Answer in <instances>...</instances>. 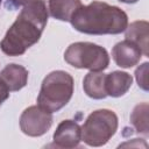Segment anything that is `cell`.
Returning <instances> with one entry per match:
<instances>
[{
    "label": "cell",
    "mask_w": 149,
    "mask_h": 149,
    "mask_svg": "<svg viewBox=\"0 0 149 149\" xmlns=\"http://www.w3.org/2000/svg\"><path fill=\"white\" fill-rule=\"evenodd\" d=\"M118 116L111 109L92 112L81 127V141L90 147L106 144L118 130Z\"/></svg>",
    "instance_id": "277c9868"
},
{
    "label": "cell",
    "mask_w": 149,
    "mask_h": 149,
    "mask_svg": "<svg viewBox=\"0 0 149 149\" xmlns=\"http://www.w3.org/2000/svg\"><path fill=\"white\" fill-rule=\"evenodd\" d=\"M119 1L125 2V3H135V2H137L139 0H119Z\"/></svg>",
    "instance_id": "ac0fdd59"
},
{
    "label": "cell",
    "mask_w": 149,
    "mask_h": 149,
    "mask_svg": "<svg viewBox=\"0 0 149 149\" xmlns=\"http://www.w3.org/2000/svg\"><path fill=\"white\" fill-rule=\"evenodd\" d=\"M52 139L57 148H76L81 141V127L73 120H63L57 126Z\"/></svg>",
    "instance_id": "52a82bcc"
},
{
    "label": "cell",
    "mask_w": 149,
    "mask_h": 149,
    "mask_svg": "<svg viewBox=\"0 0 149 149\" xmlns=\"http://www.w3.org/2000/svg\"><path fill=\"white\" fill-rule=\"evenodd\" d=\"M1 1H2V0H0V5H1Z\"/></svg>",
    "instance_id": "d6986e66"
},
{
    "label": "cell",
    "mask_w": 149,
    "mask_h": 149,
    "mask_svg": "<svg viewBox=\"0 0 149 149\" xmlns=\"http://www.w3.org/2000/svg\"><path fill=\"white\" fill-rule=\"evenodd\" d=\"M72 94V76L65 71L56 70L44 77L37 95V105L50 113H55L70 101Z\"/></svg>",
    "instance_id": "3957f363"
},
{
    "label": "cell",
    "mask_w": 149,
    "mask_h": 149,
    "mask_svg": "<svg viewBox=\"0 0 149 149\" xmlns=\"http://www.w3.org/2000/svg\"><path fill=\"white\" fill-rule=\"evenodd\" d=\"M9 97V90L7 88V86L5 85V83L0 79V106L2 105V102L5 100H7Z\"/></svg>",
    "instance_id": "2e32d148"
},
{
    "label": "cell",
    "mask_w": 149,
    "mask_h": 149,
    "mask_svg": "<svg viewBox=\"0 0 149 149\" xmlns=\"http://www.w3.org/2000/svg\"><path fill=\"white\" fill-rule=\"evenodd\" d=\"M133 84V77L123 71H113L106 74L105 88L107 95L112 98L122 97L128 92Z\"/></svg>",
    "instance_id": "30bf717a"
},
{
    "label": "cell",
    "mask_w": 149,
    "mask_h": 149,
    "mask_svg": "<svg viewBox=\"0 0 149 149\" xmlns=\"http://www.w3.org/2000/svg\"><path fill=\"white\" fill-rule=\"evenodd\" d=\"M28 70L19 64H8L0 72V79L5 83L9 92L20 91L27 85L28 81Z\"/></svg>",
    "instance_id": "9c48e42d"
},
{
    "label": "cell",
    "mask_w": 149,
    "mask_h": 149,
    "mask_svg": "<svg viewBox=\"0 0 149 149\" xmlns=\"http://www.w3.org/2000/svg\"><path fill=\"white\" fill-rule=\"evenodd\" d=\"M130 123L135 128L137 133H141L143 135L149 134V127H148V102L139 104L134 107L132 114H130Z\"/></svg>",
    "instance_id": "5bb4252c"
},
{
    "label": "cell",
    "mask_w": 149,
    "mask_h": 149,
    "mask_svg": "<svg viewBox=\"0 0 149 149\" xmlns=\"http://www.w3.org/2000/svg\"><path fill=\"white\" fill-rule=\"evenodd\" d=\"M30 1L31 0H8L7 6H9V8H17V7H23Z\"/></svg>",
    "instance_id": "e0dca14e"
},
{
    "label": "cell",
    "mask_w": 149,
    "mask_h": 149,
    "mask_svg": "<svg viewBox=\"0 0 149 149\" xmlns=\"http://www.w3.org/2000/svg\"><path fill=\"white\" fill-rule=\"evenodd\" d=\"M148 65H149L148 62H144L135 70L136 81L139 86L144 91H148Z\"/></svg>",
    "instance_id": "9a60e30c"
},
{
    "label": "cell",
    "mask_w": 149,
    "mask_h": 149,
    "mask_svg": "<svg viewBox=\"0 0 149 149\" xmlns=\"http://www.w3.org/2000/svg\"><path fill=\"white\" fill-rule=\"evenodd\" d=\"M112 57L115 64L123 69H129L135 66L141 57V49L129 40H123L116 43L112 49Z\"/></svg>",
    "instance_id": "ba28073f"
},
{
    "label": "cell",
    "mask_w": 149,
    "mask_h": 149,
    "mask_svg": "<svg viewBox=\"0 0 149 149\" xmlns=\"http://www.w3.org/2000/svg\"><path fill=\"white\" fill-rule=\"evenodd\" d=\"M106 73L101 71H91L88 72L83 80V88L87 97L92 99H105L107 97L105 88Z\"/></svg>",
    "instance_id": "8fae6325"
},
{
    "label": "cell",
    "mask_w": 149,
    "mask_h": 149,
    "mask_svg": "<svg viewBox=\"0 0 149 149\" xmlns=\"http://www.w3.org/2000/svg\"><path fill=\"white\" fill-rule=\"evenodd\" d=\"M148 28L149 23L144 20L134 21L126 28V40L135 43L142 51V55L149 56L148 47Z\"/></svg>",
    "instance_id": "7c38bea8"
},
{
    "label": "cell",
    "mask_w": 149,
    "mask_h": 149,
    "mask_svg": "<svg viewBox=\"0 0 149 149\" xmlns=\"http://www.w3.org/2000/svg\"><path fill=\"white\" fill-rule=\"evenodd\" d=\"M44 0H31L24 5L16 20L0 42V49L7 56H21L37 43L48 22Z\"/></svg>",
    "instance_id": "6da1fadb"
},
{
    "label": "cell",
    "mask_w": 149,
    "mask_h": 149,
    "mask_svg": "<svg viewBox=\"0 0 149 149\" xmlns=\"http://www.w3.org/2000/svg\"><path fill=\"white\" fill-rule=\"evenodd\" d=\"M52 126V113L38 105L29 106L20 116V128L23 134L38 137L44 135Z\"/></svg>",
    "instance_id": "8992f818"
},
{
    "label": "cell",
    "mask_w": 149,
    "mask_h": 149,
    "mask_svg": "<svg viewBox=\"0 0 149 149\" xmlns=\"http://www.w3.org/2000/svg\"><path fill=\"white\" fill-rule=\"evenodd\" d=\"M65 62L77 69L104 71L108 68L109 56L105 48L91 42H74L64 52Z\"/></svg>",
    "instance_id": "5b68a950"
},
{
    "label": "cell",
    "mask_w": 149,
    "mask_h": 149,
    "mask_svg": "<svg viewBox=\"0 0 149 149\" xmlns=\"http://www.w3.org/2000/svg\"><path fill=\"white\" fill-rule=\"evenodd\" d=\"M72 27L88 35H116L128 26L127 14L118 6L93 1L80 6L70 20Z\"/></svg>",
    "instance_id": "7a4b0ae2"
},
{
    "label": "cell",
    "mask_w": 149,
    "mask_h": 149,
    "mask_svg": "<svg viewBox=\"0 0 149 149\" xmlns=\"http://www.w3.org/2000/svg\"><path fill=\"white\" fill-rule=\"evenodd\" d=\"M83 6L80 0H49L48 10L50 15L59 21L70 22L76 10Z\"/></svg>",
    "instance_id": "4fadbf2b"
}]
</instances>
